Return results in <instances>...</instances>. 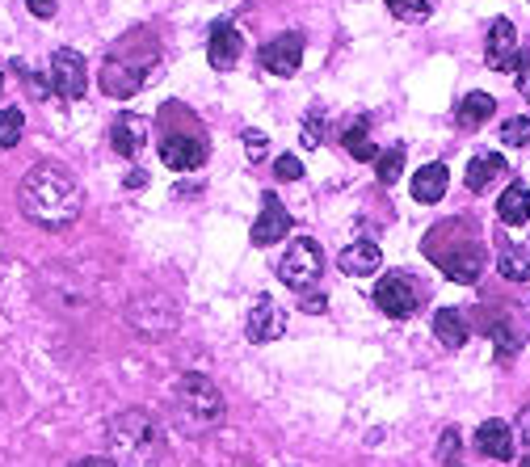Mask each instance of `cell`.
<instances>
[{
    "mask_svg": "<svg viewBox=\"0 0 530 467\" xmlns=\"http://www.w3.org/2000/svg\"><path fill=\"white\" fill-rule=\"evenodd\" d=\"M85 190L64 165H34L17 181V211L47 232H64L80 219Z\"/></svg>",
    "mask_w": 530,
    "mask_h": 467,
    "instance_id": "6da1fadb",
    "label": "cell"
},
{
    "mask_svg": "<svg viewBox=\"0 0 530 467\" xmlns=\"http://www.w3.org/2000/svg\"><path fill=\"white\" fill-rule=\"evenodd\" d=\"M106 459L118 463V467H152L165 451V438H160L156 421L139 409H127V413H114L106 421Z\"/></svg>",
    "mask_w": 530,
    "mask_h": 467,
    "instance_id": "7a4b0ae2",
    "label": "cell"
},
{
    "mask_svg": "<svg viewBox=\"0 0 530 467\" xmlns=\"http://www.w3.org/2000/svg\"><path fill=\"white\" fill-rule=\"evenodd\" d=\"M160 64V51L148 34H127L122 43L110 47L106 64H101V93L110 97H135L148 85L152 68Z\"/></svg>",
    "mask_w": 530,
    "mask_h": 467,
    "instance_id": "3957f363",
    "label": "cell"
},
{
    "mask_svg": "<svg viewBox=\"0 0 530 467\" xmlns=\"http://www.w3.org/2000/svg\"><path fill=\"white\" fill-rule=\"evenodd\" d=\"M169 417H173V425H177L181 434L198 438V434L215 430V425L223 421V396H219V388H215L207 375L190 371V375H181V379L173 383Z\"/></svg>",
    "mask_w": 530,
    "mask_h": 467,
    "instance_id": "277c9868",
    "label": "cell"
},
{
    "mask_svg": "<svg viewBox=\"0 0 530 467\" xmlns=\"http://www.w3.org/2000/svg\"><path fill=\"white\" fill-rule=\"evenodd\" d=\"M320 270H324V253H320V245L312 236H299L295 245L282 253V261H278V278L287 282L291 291H308V287H316L320 282Z\"/></svg>",
    "mask_w": 530,
    "mask_h": 467,
    "instance_id": "5b68a950",
    "label": "cell"
},
{
    "mask_svg": "<svg viewBox=\"0 0 530 467\" xmlns=\"http://www.w3.org/2000/svg\"><path fill=\"white\" fill-rule=\"evenodd\" d=\"M127 324L139 337L160 341V337H169L177 329V303L169 295H139L127 308Z\"/></svg>",
    "mask_w": 530,
    "mask_h": 467,
    "instance_id": "8992f818",
    "label": "cell"
},
{
    "mask_svg": "<svg viewBox=\"0 0 530 467\" xmlns=\"http://www.w3.org/2000/svg\"><path fill=\"white\" fill-rule=\"evenodd\" d=\"M89 89V68H85V55L72 51V47H59L51 55V93L64 97V101H80Z\"/></svg>",
    "mask_w": 530,
    "mask_h": 467,
    "instance_id": "52a82bcc",
    "label": "cell"
},
{
    "mask_svg": "<svg viewBox=\"0 0 530 467\" xmlns=\"http://www.w3.org/2000/svg\"><path fill=\"white\" fill-rule=\"evenodd\" d=\"M375 303H379V312L392 316V320L413 316L417 303H421L417 278H409V274H383V278L375 282Z\"/></svg>",
    "mask_w": 530,
    "mask_h": 467,
    "instance_id": "ba28073f",
    "label": "cell"
},
{
    "mask_svg": "<svg viewBox=\"0 0 530 467\" xmlns=\"http://www.w3.org/2000/svg\"><path fill=\"white\" fill-rule=\"evenodd\" d=\"M207 139H202L198 131H169L165 139H160V160H165L169 169L177 173H194L202 169V160H207Z\"/></svg>",
    "mask_w": 530,
    "mask_h": 467,
    "instance_id": "9c48e42d",
    "label": "cell"
},
{
    "mask_svg": "<svg viewBox=\"0 0 530 467\" xmlns=\"http://www.w3.org/2000/svg\"><path fill=\"white\" fill-rule=\"evenodd\" d=\"M518 59H522L518 30H514V22L497 17V22L488 26V38H484V64L493 72H518Z\"/></svg>",
    "mask_w": 530,
    "mask_h": 467,
    "instance_id": "30bf717a",
    "label": "cell"
},
{
    "mask_svg": "<svg viewBox=\"0 0 530 467\" xmlns=\"http://www.w3.org/2000/svg\"><path fill=\"white\" fill-rule=\"evenodd\" d=\"M257 64L265 72H274V76H295L299 64H303V34L299 30H287V34L270 38V43L257 51Z\"/></svg>",
    "mask_w": 530,
    "mask_h": 467,
    "instance_id": "8fae6325",
    "label": "cell"
},
{
    "mask_svg": "<svg viewBox=\"0 0 530 467\" xmlns=\"http://www.w3.org/2000/svg\"><path fill=\"white\" fill-rule=\"evenodd\" d=\"M434 261H442V270H446V278H451V282L472 287V282L480 278V270H484V249L476 245V240H459V249L434 253Z\"/></svg>",
    "mask_w": 530,
    "mask_h": 467,
    "instance_id": "7c38bea8",
    "label": "cell"
},
{
    "mask_svg": "<svg viewBox=\"0 0 530 467\" xmlns=\"http://www.w3.org/2000/svg\"><path fill=\"white\" fill-rule=\"evenodd\" d=\"M287 232H291V211L282 207L274 194H265V207H261V215H257V223H253L249 240H253L257 249H270V245H278V240L287 236Z\"/></svg>",
    "mask_w": 530,
    "mask_h": 467,
    "instance_id": "4fadbf2b",
    "label": "cell"
},
{
    "mask_svg": "<svg viewBox=\"0 0 530 467\" xmlns=\"http://www.w3.org/2000/svg\"><path fill=\"white\" fill-rule=\"evenodd\" d=\"M240 51H244L240 26H236V22H215V26H211V38H207V59H211V68L232 72L236 59H240Z\"/></svg>",
    "mask_w": 530,
    "mask_h": 467,
    "instance_id": "5bb4252c",
    "label": "cell"
},
{
    "mask_svg": "<svg viewBox=\"0 0 530 467\" xmlns=\"http://www.w3.org/2000/svg\"><path fill=\"white\" fill-rule=\"evenodd\" d=\"M110 148H114L118 156L135 160L139 152L148 148V118H144V114H122L118 123L110 127Z\"/></svg>",
    "mask_w": 530,
    "mask_h": 467,
    "instance_id": "9a60e30c",
    "label": "cell"
},
{
    "mask_svg": "<svg viewBox=\"0 0 530 467\" xmlns=\"http://www.w3.org/2000/svg\"><path fill=\"white\" fill-rule=\"evenodd\" d=\"M282 329H287V316H282L278 303L274 299H257L253 312H249V320H244V333H249V341L265 345V341L282 337Z\"/></svg>",
    "mask_w": 530,
    "mask_h": 467,
    "instance_id": "2e32d148",
    "label": "cell"
},
{
    "mask_svg": "<svg viewBox=\"0 0 530 467\" xmlns=\"http://www.w3.org/2000/svg\"><path fill=\"white\" fill-rule=\"evenodd\" d=\"M337 266H341V274H350V278H371L383 266V253H379L375 240H354L350 249H341Z\"/></svg>",
    "mask_w": 530,
    "mask_h": 467,
    "instance_id": "e0dca14e",
    "label": "cell"
},
{
    "mask_svg": "<svg viewBox=\"0 0 530 467\" xmlns=\"http://www.w3.org/2000/svg\"><path fill=\"white\" fill-rule=\"evenodd\" d=\"M514 442H518V434H514V425H505V421H484L476 430V451L488 455V459L505 463L509 455H514Z\"/></svg>",
    "mask_w": 530,
    "mask_h": 467,
    "instance_id": "ac0fdd59",
    "label": "cell"
},
{
    "mask_svg": "<svg viewBox=\"0 0 530 467\" xmlns=\"http://www.w3.org/2000/svg\"><path fill=\"white\" fill-rule=\"evenodd\" d=\"M446 186H451V173H446L442 160H434V165H425V169L413 173V186L409 190H413L417 202H425V207H430V202H442Z\"/></svg>",
    "mask_w": 530,
    "mask_h": 467,
    "instance_id": "d6986e66",
    "label": "cell"
},
{
    "mask_svg": "<svg viewBox=\"0 0 530 467\" xmlns=\"http://www.w3.org/2000/svg\"><path fill=\"white\" fill-rule=\"evenodd\" d=\"M505 169H509V165H505V156H497V152H480V156H472V165H467V190H472V194H484Z\"/></svg>",
    "mask_w": 530,
    "mask_h": 467,
    "instance_id": "ffe728a7",
    "label": "cell"
},
{
    "mask_svg": "<svg viewBox=\"0 0 530 467\" xmlns=\"http://www.w3.org/2000/svg\"><path fill=\"white\" fill-rule=\"evenodd\" d=\"M493 110H497V101L488 97V93H467L459 106H455V123L463 131H476V127H484L488 118H493Z\"/></svg>",
    "mask_w": 530,
    "mask_h": 467,
    "instance_id": "44dd1931",
    "label": "cell"
},
{
    "mask_svg": "<svg viewBox=\"0 0 530 467\" xmlns=\"http://www.w3.org/2000/svg\"><path fill=\"white\" fill-rule=\"evenodd\" d=\"M497 215H501V223H509V228H522V223L530 219V190L522 186V181H514V186L501 194Z\"/></svg>",
    "mask_w": 530,
    "mask_h": 467,
    "instance_id": "7402d4cb",
    "label": "cell"
},
{
    "mask_svg": "<svg viewBox=\"0 0 530 467\" xmlns=\"http://www.w3.org/2000/svg\"><path fill=\"white\" fill-rule=\"evenodd\" d=\"M434 337L446 345V350H459V345L467 341V320H463V312L459 308H442L434 316Z\"/></svg>",
    "mask_w": 530,
    "mask_h": 467,
    "instance_id": "603a6c76",
    "label": "cell"
},
{
    "mask_svg": "<svg viewBox=\"0 0 530 467\" xmlns=\"http://www.w3.org/2000/svg\"><path fill=\"white\" fill-rule=\"evenodd\" d=\"M497 266L509 282H526L530 278V249L514 245V240H501V249H497Z\"/></svg>",
    "mask_w": 530,
    "mask_h": 467,
    "instance_id": "cb8c5ba5",
    "label": "cell"
},
{
    "mask_svg": "<svg viewBox=\"0 0 530 467\" xmlns=\"http://www.w3.org/2000/svg\"><path fill=\"white\" fill-rule=\"evenodd\" d=\"M400 173H404V148H400V144L375 156V177H379V186H396Z\"/></svg>",
    "mask_w": 530,
    "mask_h": 467,
    "instance_id": "d4e9b609",
    "label": "cell"
},
{
    "mask_svg": "<svg viewBox=\"0 0 530 467\" xmlns=\"http://www.w3.org/2000/svg\"><path fill=\"white\" fill-rule=\"evenodd\" d=\"M341 144H345V152H350L354 160H375L379 156V148H375V139L366 135V127H350L341 135Z\"/></svg>",
    "mask_w": 530,
    "mask_h": 467,
    "instance_id": "484cf974",
    "label": "cell"
},
{
    "mask_svg": "<svg viewBox=\"0 0 530 467\" xmlns=\"http://www.w3.org/2000/svg\"><path fill=\"white\" fill-rule=\"evenodd\" d=\"M22 131H26V114L22 110H0V148H17Z\"/></svg>",
    "mask_w": 530,
    "mask_h": 467,
    "instance_id": "4316f807",
    "label": "cell"
},
{
    "mask_svg": "<svg viewBox=\"0 0 530 467\" xmlns=\"http://www.w3.org/2000/svg\"><path fill=\"white\" fill-rule=\"evenodd\" d=\"M387 9H392V17H400V22H425V17L434 13L430 0H387Z\"/></svg>",
    "mask_w": 530,
    "mask_h": 467,
    "instance_id": "83f0119b",
    "label": "cell"
},
{
    "mask_svg": "<svg viewBox=\"0 0 530 467\" xmlns=\"http://www.w3.org/2000/svg\"><path fill=\"white\" fill-rule=\"evenodd\" d=\"M501 139H505V148H526L530 144V118H505Z\"/></svg>",
    "mask_w": 530,
    "mask_h": 467,
    "instance_id": "f1b7e54d",
    "label": "cell"
},
{
    "mask_svg": "<svg viewBox=\"0 0 530 467\" xmlns=\"http://www.w3.org/2000/svg\"><path fill=\"white\" fill-rule=\"evenodd\" d=\"M274 173H278L282 181H299V177H303V165H299V156H278Z\"/></svg>",
    "mask_w": 530,
    "mask_h": 467,
    "instance_id": "f546056e",
    "label": "cell"
},
{
    "mask_svg": "<svg viewBox=\"0 0 530 467\" xmlns=\"http://www.w3.org/2000/svg\"><path fill=\"white\" fill-rule=\"evenodd\" d=\"M455 455H459V430H446L442 434V446H438V459L442 463H455Z\"/></svg>",
    "mask_w": 530,
    "mask_h": 467,
    "instance_id": "4dcf8cb0",
    "label": "cell"
},
{
    "mask_svg": "<svg viewBox=\"0 0 530 467\" xmlns=\"http://www.w3.org/2000/svg\"><path fill=\"white\" fill-rule=\"evenodd\" d=\"M244 152H249V160H261L265 156V135L261 131H244Z\"/></svg>",
    "mask_w": 530,
    "mask_h": 467,
    "instance_id": "1f68e13d",
    "label": "cell"
},
{
    "mask_svg": "<svg viewBox=\"0 0 530 467\" xmlns=\"http://www.w3.org/2000/svg\"><path fill=\"white\" fill-rule=\"evenodd\" d=\"M303 144H308V148H316V144H320V110L308 118V123H303Z\"/></svg>",
    "mask_w": 530,
    "mask_h": 467,
    "instance_id": "d6a6232c",
    "label": "cell"
},
{
    "mask_svg": "<svg viewBox=\"0 0 530 467\" xmlns=\"http://www.w3.org/2000/svg\"><path fill=\"white\" fill-rule=\"evenodd\" d=\"M26 93H34V101H43L47 93H51V85L43 76H34V72H26Z\"/></svg>",
    "mask_w": 530,
    "mask_h": 467,
    "instance_id": "836d02e7",
    "label": "cell"
},
{
    "mask_svg": "<svg viewBox=\"0 0 530 467\" xmlns=\"http://www.w3.org/2000/svg\"><path fill=\"white\" fill-rule=\"evenodd\" d=\"M518 89H522V97H530V55L518 59Z\"/></svg>",
    "mask_w": 530,
    "mask_h": 467,
    "instance_id": "e575fe53",
    "label": "cell"
},
{
    "mask_svg": "<svg viewBox=\"0 0 530 467\" xmlns=\"http://www.w3.org/2000/svg\"><path fill=\"white\" fill-rule=\"evenodd\" d=\"M514 434H518V438H522V442L530 446V404H526V409L518 413V425H514Z\"/></svg>",
    "mask_w": 530,
    "mask_h": 467,
    "instance_id": "d590c367",
    "label": "cell"
},
{
    "mask_svg": "<svg viewBox=\"0 0 530 467\" xmlns=\"http://www.w3.org/2000/svg\"><path fill=\"white\" fill-rule=\"evenodd\" d=\"M30 13H38V17H55V0H30Z\"/></svg>",
    "mask_w": 530,
    "mask_h": 467,
    "instance_id": "8d00e7d4",
    "label": "cell"
},
{
    "mask_svg": "<svg viewBox=\"0 0 530 467\" xmlns=\"http://www.w3.org/2000/svg\"><path fill=\"white\" fill-rule=\"evenodd\" d=\"M324 303H329V299H324V295H312V299H303L299 308H308V312H324Z\"/></svg>",
    "mask_w": 530,
    "mask_h": 467,
    "instance_id": "74e56055",
    "label": "cell"
},
{
    "mask_svg": "<svg viewBox=\"0 0 530 467\" xmlns=\"http://www.w3.org/2000/svg\"><path fill=\"white\" fill-rule=\"evenodd\" d=\"M72 467H118V463H110V459H80V463H72Z\"/></svg>",
    "mask_w": 530,
    "mask_h": 467,
    "instance_id": "f35d334b",
    "label": "cell"
},
{
    "mask_svg": "<svg viewBox=\"0 0 530 467\" xmlns=\"http://www.w3.org/2000/svg\"><path fill=\"white\" fill-rule=\"evenodd\" d=\"M522 467H530V455H526V459H522Z\"/></svg>",
    "mask_w": 530,
    "mask_h": 467,
    "instance_id": "ab89813d",
    "label": "cell"
},
{
    "mask_svg": "<svg viewBox=\"0 0 530 467\" xmlns=\"http://www.w3.org/2000/svg\"><path fill=\"white\" fill-rule=\"evenodd\" d=\"M0 85H5V72H0Z\"/></svg>",
    "mask_w": 530,
    "mask_h": 467,
    "instance_id": "60d3db41",
    "label": "cell"
}]
</instances>
